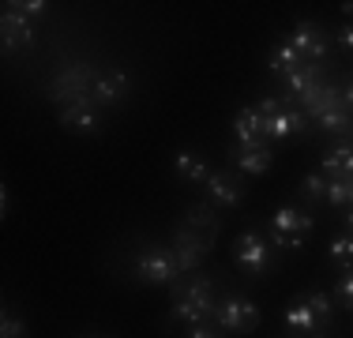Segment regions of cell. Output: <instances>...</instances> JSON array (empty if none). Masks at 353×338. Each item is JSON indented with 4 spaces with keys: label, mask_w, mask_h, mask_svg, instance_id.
<instances>
[{
    "label": "cell",
    "mask_w": 353,
    "mask_h": 338,
    "mask_svg": "<svg viewBox=\"0 0 353 338\" xmlns=\"http://www.w3.org/2000/svg\"><path fill=\"white\" fill-rule=\"evenodd\" d=\"M214 312H218L214 282H211V278H192V282L181 290V297L173 301L170 319H173V324H192V327H199L203 319H214Z\"/></svg>",
    "instance_id": "1"
},
{
    "label": "cell",
    "mask_w": 353,
    "mask_h": 338,
    "mask_svg": "<svg viewBox=\"0 0 353 338\" xmlns=\"http://www.w3.org/2000/svg\"><path fill=\"white\" fill-rule=\"evenodd\" d=\"M312 233V215H305V210L297 207H279L271 218V230H267V237H271V244H279V248H305V237Z\"/></svg>",
    "instance_id": "2"
},
{
    "label": "cell",
    "mask_w": 353,
    "mask_h": 338,
    "mask_svg": "<svg viewBox=\"0 0 353 338\" xmlns=\"http://www.w3.org/2000/svg\"><path fill=\"white\" fill-rule=\"evenodd\" d=\"M256 109L263 117V139H285L293 132H305V124H308V117L301 109H285L274 98H263V106H256Z\"/></svg>",
    "instance_id": "3"
},
{
    "label": "cell",
    "mask_w": 353,
    "mask_h": 338,
    "mask_svg": "<svg viewBox=\"0 0 353 338\" xmlns=\"http://www.w3.org/2000/svg\"><path fill=\"white\" fill-rule=\"evenodd\" d=\"M94 79H98V72L90 64H72L53 79V90H49V95H53V101H61V106H72V101H79V98H90Z\"/></svg>",
    "instance_id": "4"
},
{
    "label": "cell",
    "mask_w": 353,
    "mask_h": 338,
    "mask_svg": "<svg viewBox=\"0 0 353 338\" xmlns=\"http://www.w3.org/2000/svg\"><path fill=\"white\" fill-rule=\"evenodd\" d=\"M233 256H237V264L248 270V275H263L267 267H271V244H267L263 233H241L237 241H233Z\"/></svg>",
    "instance_id": "5"
},
{
    "label": "cell",
    "mask_w": 353,
    "mask_h": 338,
    "mask_svg": "<svg viewBox=\"0 0 353 338\" xmlns=\"http://www.w3.org/2000/svg\"><path fill=\"white\" fill-rule=\"evenodd\" d=\"M136 275L143 278V282H150V286H170V282H176L181 270H176V259L165 248H147L136 259Z\"/></svg>",
    "instance_id": "6"
},
{
    "label": "cell",
    "mask_w": 353,
    "mask_h": 338,
    "mask_svg": "<svg viewBox=\"0 0 353 338\" xmlns=\"http://www.w3.org/2000/svg\"><path fill=\"white\" fill-rule=\"evenodd\" d=\"M214 319H218V327H225V331L245 335V331H252V327L259 324V308L248 297H230V301L218 304Z\"/></svg>",
    "instance_id": "7"
},
{
    "label": "cell",
    "mask_w": 353,
    "mask_h": 338,
    "mask_svg": "<svg viewBox=\"0 0 353 338\" xmlns=\"http://www.w3.org/2000/svg\"><path fill=\"white\" fill-rule=\"evenodd\" d=\"M290 46L297 49L301 57H305L308 64H316V61H323L327 53H331V38H327V30L323 27H316V23H297L290 34Z\"/></svg>",
    "instance_id": "8"
},
{
    "label": "cell",
    "mask_w": 353,
    "mask_h": 338,
    "mask_svg": "<svg viewBox=\"0 0 353 338\" xmlns=\"http://www.w3.org/2000/svg\"><path fill=\"white\" fill-rule=\"evenodd\" d=\"M207 252H211V244H207V237H199L196 230L181 226V230L173 233V259H176V270H196L199 264H203Z\"/></svg>",
    "instance_id": "9"
},
{
    "label": "cell",
    "mask_w": 353,
    "mask_h": 338,
    "mask_svg": "<svg viewBox=\"0 0 353 338\" xmlns=\"http://www.w3.org/2000/svg\"><path fill=\"white\" fill-rule=\"evenodd\" d=\"M285 327L293 331V338H319L323 335V319L312 312V304H308L305 293L285 304Z\"/></svg>",
    "instance_id": "10"
},
{
    "label": "cell",
    "mask_w": 353,
    "mask_h": 338,
    "mask_svg": "<svg viewBox=\"0 0 353 338\" xmlns=\"http://www.w3.org/2000/svg\"><path fill=\"white\" fill-rule=\"evenodd\" d=\"M233 139H237V150L267 147V139H263V117H259V109H241V113L233 117Z\"/></svg>",
    "instance_id": "11"
},
{
    "label": "cell",
    "mask_w": 353,
    "mask_h": 338,
    "mask_svg": "<svg viewBox=\"0 0 353 338\" xmlns=\"http://www.w3.org/2000/svg\"><path fill=\"white\" fill-rule=\"evenodd\" d=\"M27 49L34 46V23L30 15L19 12V4H8L4 8V49Z\"/></svg>",
    "instance_id": "12"
},
{
    "label": "cell",
    "mask_w": 353,
    "mask_h": 338,
    "mask_svg": "<svg viewBox=\"0 0 353 338\" xmlns=\"http://www.w3.org/2000/svg\"><path fill=\"white\" fill-rule=\"evenodd\" d=\"M61 124L72 132H98V101L79 98L72 106H61Z\"/></svg>",
    "instance_id": "13"
},
{
    "label": "cell",
    "mask_w": 353,
    "mask_h": 338,
    "mask_svg": "<svg viewBox=\"0 0 353 338\" xmlns=\"http://www.w3.org/2000/svg\"><path fill=\"white\" fill-rule=\"evenodd\" d=\"M124 95H128V75L124 72H102L94 79V90H90V98L98 106H117Z\"/></svg>",
    "instance_id": "14"
},
{
    "label": "cell",
    "mask_w": 353,
    "mask_h": 338,
    "mask_svg": "<svg viewBox=\"0 0 353 338\" xmlns=\"http://www.w3.org/2000/svg\"><path fill=\"white\" fill-rule=\"evenodd\" d=\"M207 192H211L214 203H225V207H237V203L245 199L241 184L233 181L230 173H211V177H207Z\"/></svg>",
    "instance_id": "15"
},
{
    "label": "cell",
    "mask_w": 353,
    "mask_h": 338,
    "mask_svg": "<svg viewBox=\"0 0 353 338\" xmlns=\"http://www.w3.org/2000/svg\"><path fill=\"white\" fill-rule=\"evenodd\" d=\"M188 230H196L199 237H207V244H214V237H218V218H214V210L207 207V203H192L188 207Z\"/></svg>",
    "instance_id": "16"
},
{
    "label": "cell",
    "mask_w": 353,
    "mask_h": 338,
    "mask_svg": "<svg viewBox=\"0 0 353 338\" xmlns=\"http://www.w3.org/2000/svg\"><path fill=\"white\" fill-rule=\"evenodd\" d=\"M316 124H319L323 132H350V128H353V113H350L346 98L334 101L331 109H323V113L316 117Z\"/></svg>",
    "instance_id": "17"
},
{
    "label": "cell",
    "mask_w": 353,
    "mask_h": 338,
    "mask_svg": "<svg viewBox=\"0 0 353 338\" xmlns=\"http://www.w3.org/2000/svg\"><path fill=\"white\" fill-rule=\"evenodd\" d=\"M305 64H308V61H305V57H301L297 49L290 46V41L274 46V53H271V72H274V75H282V79H285V75H293L297 68H305Z\"/></svg>",
    "instance_id": "18"
},
{
    "label": "cell",
    "mask_w": 353,
    "mask_h": 338,
    "mask_svg": "<svg viewBox=\"0 0 353 338\" xmlns=\"http://www.w3.org/2000/svg\"><path fill=\"white\" fill-rule=\"evenodd\" d=\"M316 83H323V79H319V64H305V68H297L293 75H285V95L305 98Z\"/></svg>",
    "instance_id": "19"
},
{
    "label": "cell",
    "mask_w": 353,
    "mask_h": 338,
    "mask_svg": "<svg viewBox=\"0 0 353 338\" xmlns=\"http://www.w3.org/2000/svg\"><path fill=\"white\" fill-rule=\"evenodd\" d=\"M233 166H237L241 173L259 177V173H267V169H271V150H267V147H256V150H237V155H233Z\"/></svg>",
    "instance_id": "20"
},
{
    "label": "cell",
    "mask_w": 353,
    "mask_h": 338,
    "mask_svg": "<svg viewBox=\"0 0 353 338\" xmlns=\"http://www.w3.org/2000/svg\"><path fill=\"white\" fill-rule=\"evenodd\" d=\"M323 169L331 177H342V181H350L353 177V147H334L323 155Z\"/></svg>",
    "instance_id": "21"
},
{
    "label": "cell",
    "mask_w": 353,
    "mask_h": 338,
    "mask_svg": "<svg viewBox=\"0 0 353 338\" xmlns=\"http://www.w3.org/2000/svg\"><path fill=\"white\" fill-rule=\"evenodd\" d=\"M173 166H176V173H181L184 181H207V177H211L207 162L199 155H192V150H181V155L173 158Z\"/></svg>",
    "instance_id": "22"
},
{
    "label": "cell",
    "mask_w": 353,
    "mask_h": 338,
    "mask_svg": "<svg viewBox=\"0 0 353 338\" xmlns=\"http://www.w3.org/2000/svg\"><path fill=\"white\" fill-rule=\"evenodd\" d=\"M331 259L334 264H342V267H353V233L350 237H334L331 241Z\"/></svg>",
    "instance_id": "23"
},
{
    "label": "cell",
    "mask_w": 353,
    "mask_h": 338,
    "mask_svg": "<svg viewBox=\"0 0 353 338\" xmlns=\"http://www.w3.org/2000/svg\"><path fill=\"white\" fill-rule=\"evenodd\" d=\"M301 192H305V199H323L327 196V181H323V173H308L305 181H301Z\"/></svg>",
    "instance_id": "24"
},
{
    "label": "cell",
    "mask_w": 353,
    "mask_h": 338,
    "mask_svg": "<svg viewBox=\"0 0 353 338\" xmlns=\"http://www.w3.org/2000/svg\"><path fill=\"white\" fill-rule=\"evenodd\" d=\"M305 297H308V304H312V312H316V316L323 319V327L331 324V297H327V293H319V290H308Z\"/></svg>",
    "instance_id": "25"
},
{
    "label": "cell",
    "mask_w": 353,
    "mask_h": 338,
    "mask_svg": "<svg viewBox=\"0 0 353 338\" xmlns=\"http://www.w3.org/2000/svg\"><path fill=\"white\" fill-rule=\"evenodd\" d=\"M327 203H350V184L342 181V177H331V181H327V196H323Z\"/></svg>",
    "instance_id": "26"
},
{
    "label": "cell",
    "mask_w": 353,
    "mask_h": 338,
    "mask_svg": "<svg viewBox=\"0 0 353 338\" xmlns=\"http://www.w3.org/2000/svg\"><path fill=\"white\" fill-rule=\"evenodd\" d=\"M334 293H339V301L346 304V308H353V267H350L346 275L339 278V286H334Z\"/></svg>",
    "instance_id": "27"
},
{
    "label": "cell",
    "mask_w": 353,
    "mask_h": 338,
    "mask_svg": "<svg viewBox=\"0 0 353 338\" xmlns=\"http://www.w3.org/2000/svg\"><path fill=\"white\" fill-rule=\"evenodd\" d=\"M0 338H27V324H23V319H15V316H4Z\"/></svg>",
    "instance_id": "28"
},
{
    "label": "cell",
    "mask_w": 353,
    "mask_h": 338,
    "mask_svg": "<svg viewBox=\"0 0 353 338\" xmlns=\"http://www.w3.org/2000/svg\"><path fill=\"white\" fill-rule=\"evenodd\" d=\"M46 8L49 4H41V0H27V4H19V12L30 15V19H38V15H46Z\"/></svg>",
    "instance_id": "29"
},
{
    "label": "cell",
    "mask_w": 353,
    "mask_h": 338,
    "mask_svg": "<svg viewBox=\"0 0 353 338\" xmlns=\"http://www.w3.org/2000/svg\"><path fill=\"white\" fill-rule=\"evenodd\" d=\"M188 338H222V335H218V331H211V327H203V324H199V327H192V335Z\"/></svg>",
    "instance_id": "30"
},
{
    "label": "cell",
    "mask_w": 353,
    "mask_h": 338,
    "mask_svg": "<svg viewBox=\"0 0 353 338\" xmlns=\"http://www.w3.org/2000/svg\"><path fill=\"white\" fill-rule=\"evenodd\" d=\"M339 41H342L346 49H353V23H350V27H342V30H339Z\"/></svg>",
    "instance_id": "31"
},
{
    "label": "cell",
    "mask_w": 353,
    "mask_h": 338,
    "mask_svg": "<svg viewBox=\"0 0 353 338\" xmlns=\"http://www.w3.org/2000/svg\"><path fill=\"white\" fill-rule=\"evenodd\" d=\"M342 95H346V106H350V113H353V79H350V87L342 90Z\"/></svg>",
    "instance_id": "32"
},
{
    "label": "cell",
    "mask_w": 353,
    "mask_h": 338,
    "mask_svg": "<svg viewBox=\"0 0 353 338\" xmlns=\"http://www.w3.org/2000/svg\"><path fill=\"white\" fill-rule=\"evenodd\" d=\"M342 12H346V15H353V0H346V4H342Z\"/></svg>",
    "instance_id": "33"
},
{
    "label": "cell",
    "mask_w": 353,
    "mask_h": 338,
    "mask_svg": "<svg viewBox=\"0 0 353 338\" xmlns=\"http://www.w3.org/2000/svg\"><path fill=\"white\" fill-rule=\"evenodd\" d=\"M346 222H350V230H353V207H350V218H346Z\"/></svg>",
    "instance_id": "34"
}]
</instances>
